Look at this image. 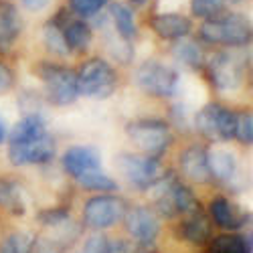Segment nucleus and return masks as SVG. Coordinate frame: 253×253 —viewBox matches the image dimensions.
Instances as JSON below:
<instances>
[{
    "instance_id": "obj_15",
    "label": "nucleus",
    "mask_w": 253,
    "mask_h": 253,
    "mask_svg": "<svg viewBox=\"0 0 253 253\" xmlns=\"http://www.w3.org/2000/svg\"><path fill=\"white\" fill-rule=\"evenodd\" d=\"M209 213L213 217V221L223 227V229H229V231H235V229H241L247 225V219L249 215L239 211L233 203H229L227 199L223 197H217L211 201V207H209Z\"/></svg>"
},
{
    "instance_id": "obj_27",
    "label": "nucleus",
    "mask_w": 253,
    "mask_h": 253,
    "mask_svg": "<svg viewBox=\"0 0 253 253\" xmlns=\"http://www.w3.org/2000/svg\"><path fill=\"white\" fill-rule=\"evenodd\" d=\"M217 108H219V103H209L205 105V108L197 114L195 118V126H197V130L209 138V140H217V130H215V122H217Z\"/></svg>"
},
{
    "instance_id": "obj_13",
    "label": "nucleus",
    "mask_w": 253,
    "mask_h": 253,
    "mask_svg": "<svg viewBox=\"0 0 253 253\" xmlns=\"http://www.w3.org/2000/svg\"><path fill=\"white\" fill-rule=\"evenodd\" d=\"M63 166L71 176L77 178L85 172L99 170L101 156L95 148H89V146H73L63 154Z\"/></svg>"
},
{
    "instance_id": "obj_9",
    "label": "nucleus",
    "mask_w": 253,
    "mask_h": 253,
    "mask_svg": "<svg viewBox=\"0 0 253 253\" xmlns=\"http://www.w3.org/2000/svg\"><path fill=\"white\" fill-rule=\"evenodd\" d=\"M55 156V142L49 134L39 138L8 142V158L14 166H31V164H47Z\"/></svg>"
},
{
    "instance_id": "obj_11",
    "label": "nucleus",
    "mask_w": 253,
    "mask_h": 253,
    "mask_svg": "<svg viewBox=\"0 0 253 253\" xmlns=\"http://www.w3.org/2000/svg\"><path fill=\"white\" fill-rule=\"evenodd\" d=\"M209 79L217 89H235L243 79V67L233 55L215 53L209 61Z\"/></svg>"
},
{
    "instance_id": "obj_1",
    "label": "nucleus",
    "mask_w": 253,
    "mask_h": 253,
    "mask_svg": "<svg viewBox=\"0 0 253 253\" xmlns=\"http://www.w3.org/2000/svg\"><path fill=\"white\" fill-rule=\"evenodd\" d=\"M201 39L211 45L243 47L251 41V27L249 20L241 14H215L203 23Z\"/></svg>"
},
{
    "instance_id": "obj_38",
    "label": "nucleus",
    "mask_w": 253,
    "mask_h": 253,
    "mask_svg": "<svg viewBox=\"0 0 253 253\" xmlns=\"http://www.w3.org/2000/svg\"><path fill=\"white\" fill-rule=\"evenodd\" d=\"M4 136H6V128H4V122L0 120V144L4 142Z\"/></svg>"
},
{
    "instance_id": "obj_37",
    "label": "nucleus",
    "mask_w": 253,
    "mask_h": 253,
    "mask_svg": "<svg viewBox=\"0 0 253 253\" xmlns=\"http://www.w3.org/2000/svg\"><path fill=\"white\" fill-rule=\"evenodd\" d=\"M49 2H51V0H23V4H25L29 10H35V12L47 8Z\"/></svg>"
},
{
    "instance_id": "obj_24",
    "label": "nucleus",
    "mask_w": 253,
    "mask_h": 253,
    "mask_svg": "<svg viewBox=\"0 0 253 253\" xmlns=\"http://www.w3.org/2000/svg\"><path fill=\"white\" fill-rule=\"evenodd\" d=\"M209 253H251V241L241 235H219L211 239Z\"/></svg>"
},
{
    "instance_id": "obj_17",
    "label": "nucleus",
    "mask_w": 253,
    "mask_h": 253,
    "mask_svg": "<svg viewBox=\"0 0 253 253\" xmlns=\"http://www.w3.org/2000/svg\"><path fill=\"white\" fill-rule=\"evenodd\" d=\"M180 235L193 245H205L211 239V221L201 209L188 213L180 225Z\"/></svg>"
},
{
    "instance_id": "obj_32",
    "label": "nucleus",
    "mask_w": 253,
    "mask_h": 253,
    "mask_svg": "<svg viewBox=\"0 0 253 253\" xmlns=\"http://www.w3.org/2000/svg\"><path fill=\"white\" fill-rule=\"evenodd\" d=\"M235 138H237L241 144H251V142H253V116H251V112L237 114Z\"/></svg>"
},
{
    "instance_id": "obj_3",
    "label": "nucleus",
    "mask_w": 253,
    "mask_h": 253,
    "mask_svg": "<svg viewBox=\"0 0 253 253\" xmlns=\"http://www.w3.org/2000/svg\"><path fill=\"white\" fill-rule=\"evenodd\" d=\"M37 75L43 79L47 97L55 105H69L79 97V87H77V73L57 65V63L43 61L37 65Z\"/></svg>"
},
{
    "instance_id": "obj_26",
    "label": "nucleus",
    "mask_w": 253,
    "mask_h": 253,
    "mask_svg": "<svg viewBox=\"0 0 253 253\" xmlns=\"http://www.w3.org/2000/svg\"><path fill=\"white\" fill-rule=\"evenodd\" d=\"M215 130H217V140L229 142L235 138L237 130V114L233 110L219 105L217 108V122H215Z\"/></svg>"
},
{
    "instance_id": "obj_40",
    "label": "nucleus",
    "mask_w": 253,
    "mask_h": 253,
    "mask_svg": "<svg viewBox=\"0 0 253 253\" xmlns=\"http://www.w3.org/2000/svg\"><path fill=\"white\" fill-rule=\"evenodd\" d=\"M134 4H144V2H148V0H132Z\"/></svg>"
},
{
    "instance_id": "obj_22",
    "label": "nucleus",
    "mask_w": 253,
    "mask_h": 253,
    "mask_svg": "<svg viewBox=\"0 0 253 253\" xmlns=\"http://www.w3.org/2000/svg\"><path fill=\"white\" fill-rule=\"evenodd\" d=\"M172 55H174L176 61H180L182 65L191 67V69H199V67H203V63H205L201 47L197 43H193V41L178 39V43L172 47Z\"/></svg>"
},
{
    "instance_id": "obj_18",
    "label": "nucleus",
    "mask_w": 253,
    "mask_h": 253,
    "mask_svg": "<svg viewBox=\"0 0 253 253\" xmlns=\"http://www.w3.org/2000/svg\"><path fill=\"white\" fill-rule=\"evenodd\" d=\"M209 154V170L211 176H215L219 180H229L233 178L237 172V158L235 154L227 148H215L207 152Z\"/></svg>"
},
{
    "instance_id": "obj_8",
    "label": "nucleus",
    "mask_w": 253,
    "mask_h": 253,
    "mask_svg": "<svg viewBox=\"0 0 253 253\" xmlns=\"http://www.w3.org/2000/svg\"><path fill=\"white\" fill-rule=\"evenodd\" d=\"M126 211H128V205L124 199L116 195H97L83 207V223L95 231L110 229L124 219Z\"/></svg>"
},
{
    "instance_id": "obj_5",
    "label": "nucleus",
    "mask_w": 253,
    "mask_h": 253,
    "mask_svg": "<svg viewBox=\"0 0 253 253\" xmlns=\"http://www.w3.org/2000/svg\"><path fill=\"white\" fill-rule=\"evenodd\" d=\"M126 134L148 156L164 154L172 144V132L160 120H138L126 126Z\"/></svg>"
},
{
    "instance_id": "obj_20",
    "label": "nucleus",
    "mask_w": 253,
    "mask_h": 253,
    "mask_svg": "<svg viewBox=\"0 0 253 253\" xmlns=\"http://www.w3.org/2000/svg\"><path fill=\"white\" fill-rule=\"evenodd\" d=\"M0 207L10 215H25V201L20 195V186L14 180L0 178Z\"/></svg>"
},
{
    "instance_id": "obj_2",
    "label": "nucleus",
    "mask_w": 253,
    "mask_h": 253,
    "mask_svg": "<svg viewBox=\"0 0 253 253\" xmlns=\"http://www.w3.org/2000/svg\"><path fill=\"white\" fill-rule=\"evenodd\" d=\"M79 95L89 99H108L118 87L116 69L103 59H89L77 73Z\"/></svg>"
},
{
    "instance_id": "obj_6",
    "label": "nucleus",
    "mask_w": 253,
    "mask_h": 253,
    "mask_svg": "<svg viewBox=\"0 0 253 253\" xmlns=\"http://www.w3.org/2000/svg\"><path fill=\"white\" fill-rule=\"evenodd\" d=\"M136 83L148 95L170 97L176 93V87H178V73L172 67L150 59V61H144L136 69Z\"/></svg>"
},
{
    "instance_id": "obj_25",
    "label": "nucleus",
    "mask_w": 253,
    "mask_h": 253,
    "mask_svg": "<svg viewBox=\"0 0 253 253\" xmlns=\"http://www.w3.org/2000/svg\"><path fill=\"white\" fill-rule=\"evenodd\" d=\"M43 39H45V45L51 53L59 55V57H65L69 53V47L65 43V37H63V25L59 23V18H53L45 25L43 31Z\"/></svg>"
},
{
    "instance_id": "obj_35",
    "label": "nucleus",
    "mask_w": 253,
    "mask_h": 253,
    "mask_svg": "<svg viewBox=\"0 0 253 253\" xmlns=\"http://www.w3.org/2000/svg\"><path fill=\"white\" fill-rule=\"evenodd\" d=\"M12 85H14V73H12V69L0 61V93H6L8 89H12Z\"/></svg>"
},
{
    "instance_id": "obj_19",
    "label": "nucleus",
    "mask_w": 253,
    "mask_h": 253,
    "mask_svg": "<svg viewBox=\"0 0 253 253\" xmlns=\"http://www.w3.org/2000/svg\"><path fill=\"white\" fill-rule=\"evenodd\" d=\"M63 37H65L69 51L83 53L91 45L93 33L89 29V25L83 23V20H65V25H63Z\"/></svg>"
},
{
    "instance_id": "obj_30",
    "label": "nucleus",
    "mask_w": 253,
    "mask_h": 253,
    "mask_svg": "<svg viewBox=\"0 0 253 253\" xmlns=\"http://www.w3.org/2000/svg\"><path fill=\"white\" fill-rule=\"evenodd\" d=\"M225 0H191V10L199 18H211L221 12Z\"/></svg>"
},
{
    "instance_id": "obj_34",
    "label": "nucleus",
    "mask_w": 253,
    "mask_h": 253,
    "mask_svg": "<svg viewBox=\"0 0 253 253\" xmlns=\"http://www.w3.org/2000/svg\"><path fill=\"white\" fill-rule=\"evenodd\" d=\"M108 247L110 243L103 235H91L83 245V253H108Z\"/></svg>"
},
{
    "instance_id": "obj_4",
    "label": "nucleus",
    "mask_w": 253,
    "mask_h": 253,
    "mask_svg": "<svg viewBox=\"0 0 253 253\" xmlns=\"http://www.w3.org/2000/svg\"><path fill=\"white\" fill-rule=\"evenodd\" d=\"M154 186H158V195L154 199L156 211L164 217L188 215L201 209L199 199L193 195L191 188L178 182L174 176H162Z\"/></svg>"
},
{
    "instance_id": "obj_33",
    "label": "nucleus",
    "mask_w": 253,
    "mask_h": 253,
    "mask_svg": "<svg viewBox=\"0 0 253 253\" xmlns=\"http://www.w3.org/2000/svg\"><path fill=\"white\" fill-rule=\"evenodd\" d=\"M41 223L43 225H49V227H59V225H65L67 219H69V211L67 209H49V211H43L39 215Z\"/></svg>"
},
{
    "instance_id": "obj_23",
    "label": "nucleus",
    "mask_w": 253,
    "mask_h": 253,
    "mask_svg": "<svg viewBox=\"0 0 253 253\" xmlns=\"http://www.w3.org/2000/svg\"><path fill=\"white\" fill-rule=\"evenodd\" d=\"M112 18L116 23V29L120 33V37L124 41H132L136 37V20H134V12L130 6H126L122 2L112 4Z\"/></svg>"
},
{
    "instance_id": "obj_29",
    "label": "nucleus",
    "mask_w": 253,
    "mask_h": 253,
    "mask_svg": "<svg viewBox=\"0 0 253 253\" xmlns=\"http://www.w3.org/2000/svg\"><path fill=\"white\" fill-rule=\"evenodd\" d=\"M33 245H35L33 235L16 231V233H10L6 239H2L0 253H33Z\"/></svg>"
},
{
    "instance_id": "obj_12",
    "label": "nucleus",
    "mask_w": 253,
    "mask_h": 253,
    "mask_svg": "<svg viewBox=\"0 0 253 253\" xmlns=\"http://www.w3.org/2000/svg\"><path fill=\"white\" fill-rule=\"evenodd\" d=\"M178 164H180V172L197 184H205L213 178L209 170V154L203 146H188L180 154Z\"/></svg>"
},
{
    "instance_id": "obj_14",
    "label": "nucleus",
    "mask_w": 253,
    "mask_h": 253,
    "mask_svg": "<svg viewBox=\"0 0 253 253\" xmlns=\"http://www.w3.org/2000/svg\"><path fill=\"white\" fill-rule=\"evenodd\" d=\"M150 29L166 41H178L184 39L191 33L193 25L184 14H176V12H166V14H156L150 20Z\"/></svg>"
},
{
    "instance_id": "obj_36",
    "label": "nucleus",
    "mask_w": 253,
    "mask_h": 253,
    "mask_svg": "<svg viewBox=\"0 0 253 253\" xmlns=\"http://www.w3.org/2000/svg\"><path fill=\"white\" fill-rule=\"evenodd\" d=\"M108 253H136V249L128 241H116V243H110Z\"/></svg>"
},
{
    "instance_id": "obj_28",
    "label": "nucleus",
    "mask_w": 253,
    "mask_h": 253,
    "mask_svg": "<svg viewBox=\"0 0 253 253\" xmlns=\"http://www.w3.org/2000/svg\"><path fill=\"white\" fill-rule=\"evenodd\" d=\"M77 182L87 188V191H99V193H105V191H116L118 184L114 178H110L108 174H103L101 170H91V172H85L77 176Z\"/></svg>"
},
{
    "instance_id": "obj_31",
    "label": "nucleus",
    "mask_w": 253,
    "mask_h": 253,
    "mask_svg": "<svg viewBox=\"0 0 253 253\" xmlns=\"http://www.w3.org/2000/svg\"><path fill=\"white\" fill-rule=\"evenodd\" d=\"M108 2L110 0H69V6L79 16H93Z\"/></svg>"
},
{
    "instance_id": "obj_39",
    "label": "nucleus",
    "mask_w": 253,
    "mask_h": 253,
    "mask_svg": "<svg viewBox=\"0 0 253 253\" xmlns=\"http://www.w3.org/2000/svg\"><path fill=\"white\" fill-rule=\"evenodd\" d=\"M225 2H229V4H239V2H243V0H225Z\"/></svg>"
},
{
    "instance_id": "obj_7",
    "label": "nucleus",
    "mask_w": 253,
    "mask_h": 253,
    "mask_svg": "<svg viewBox=\"0 0 253 253\" xmlns=\"http://www.w3.org/2000/svg\"><path fill=\"white\" fill-rule=\"evenodd\" d=\"M118 170L128 178L134 186L148 191L162 176V164L158 156H138V154H120L116 160Z\"/></svg>"
},
{
    "instance_id": "obj_16",
    "label": "nucleus",
    "mask_w": 253,
    "mask_h": 253,
    "mask_svg": "<svg viewBox=\"0 0 253 253\" xmlns=\"http://www.w3.org/2000/svg\"><path fill=\"white\" fill-rule=\"evenodd\" d=\"M20 31H23V20H20L16 6L10 2H2L0 4V51H10L20 37Z\"/></svg>"
},
{
    "instance_id": "obj_21",
    "label": "nucleus",
    "mask_w": 253,
    "mask_h": 253,
    "mask_svg": "<svg viewBox=\"0 0 253 253\" xmlns=\"http://www.w3.org/2000/svg\"><path fill=\"white\" fill-rule=\"evenodd\" d=\"M47 134V128H45V120L41 118L39 114H31L27 118L20 120L12 132H10V142H23V140H31V138H39Z\"/></svg>"
},
{
    "instance_id": "obj_10",
    "label": "nucleus",
    "mask_w": 253,
    "mask_h": 253,
    "mask_svg": "<svg viewBox=\"0 0 253 253\" xmlns=\"http://www.w3.org/2000/svg\"><path fill=\"white\" fill-rule=\"evenodd\" d=\"M128 233L142 245H152L160 233V217L150 207H134L124 215Z\"/></svg>"
}]
</instances>
